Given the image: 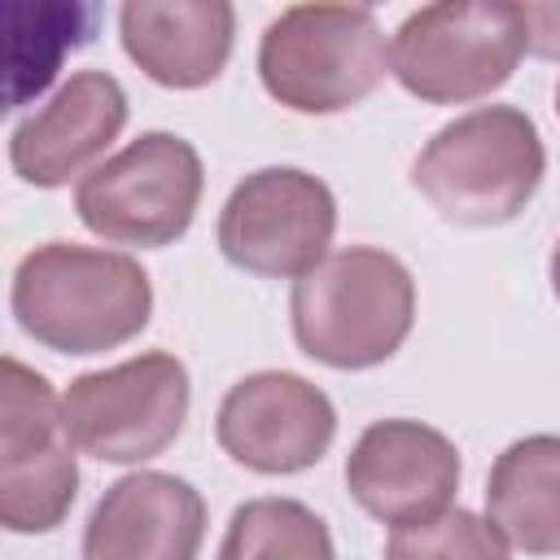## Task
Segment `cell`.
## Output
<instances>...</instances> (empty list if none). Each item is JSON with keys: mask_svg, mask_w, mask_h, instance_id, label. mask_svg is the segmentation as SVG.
<instances>
[{"mask_svg": "<svg viewBox=\"0 0 560 560\" xmlns=\"http://www.w3.org/2000/svg\"><path fill=\"white\" fill-rule=\"evenodd\" d=\"M18 328L52 354H105L149 328V271L118 249L74 241L35 245L9 289Z\"/></svg>", "mask_w": 560, "mask_h": 560, "instance_id": "6da1fadb", "label": "cell"}, {"mask_svg": "<svg viewBox=\"0 0 560 560\" xmlns=\"http://www.w3.org/2000/svg\"><path fill=\"white\" fill-rule=\"evenodd\" d=\"M289 319L306 359L363 372L402 350L416 324V280L398 254L346 245L293 280Z\"/></svg>", "mask_w": 560, "mask_h": 560, "instance_id": "7a4b0ae2", "label": "cell"}, {"mask_svg": "<svg viewBox=\"0 0 560 560\" xmlns=\"http://www.w3.org/2000/svg\"><path fill=\"white\" fill-rule=\"evenodd\" d=\"M547 149L534 118L516 105H481L438 127L411 162L420 197L459 228L512 223L538 192Z\"/></svg>", "mask_w": 560, "mask_h": 560, "instance_id": "3957f363", "label": "cell"}, {"mask_svg": "<svg viewBox=\"0 0 560 560\" xmlns=\"http://www.w3.org/2000/svg\"><path fill=\"white\" fill-rule=\"evenodd\" d=\"M389 70L381 22L363 4H289L258 39V79L293 114H341Z\"/></svg>", "mask_w": 560, "mask_h": 560, "instance_id": "277c9868", "label": "cell"}, {"mask_svg": "<svg viewBox=\"0 0 560 560\" xmlns=\"http://www.w3.org/2000/svg\"><path fill=\"white\" fill-rule=\"evenodd\" d=\"M525 57V18L512 0H442L402 18L389 74L424 105H468L499 92Z\"/></svg>", "mask_w": 560, "mask_h": 560, "instance_id": "5b68a950", "label": "cell"}, {"mask_svg": "<svg viewBox=\"0 0 560 560\" xmlns=\"http://www.w3.org/2000/svg\"><path fill=\"white\" fill-rule=\"evenodd\" d=\"M201 153L175 131H140L74 184L79 223L109 245H175L201 206Z\"/></svg>", "mask_w": 560, "mask_h": 560, "instance_id": "8992f818", "label": "cell"}, {"mask_svg": "<svg viewBox=\"0 0 560 560\" xmlns=\"http://www.w3.org/2000/svg\"><path fill=\"white\" fill-rule=\"evenodd\" d=\"M61 398L22 359L0 381V525L9 534L57 529L79 494V459Z\"/></svg>", "mask_w": 560, "mask_h": 560, "instance_id": "52a82bcc", "label": "cell"}, {"mask_svg": "<svg viewBox=\"0 0 560 560\" xmlns=\"http://www.w3.org/2000/svg\"><path fill=\"white\" fill-rule=\"evenodd\" d=\"M74 446L101 464H144L162 455L188 420V368L166 350L83 372L61 394Z\"/></svg>", "mask_w": 560, "mask_h": 560, "instance_id": "ba28073f", "label": "cell"}, {"mask_svg": "<svg viewBox=\"0 0 560 560\" xmlns=\"http://www.w3.org/2000/svg\"><path fill=\"white\" fill-rule=\"evenodd\" d=\"M337 232L332 188L298 166L245 175L219 210V254L262 280H302L328 258Z\"/></svg>", "mask_w": 560, "mask_h": 560, "instance_id": "9c48e42d", "label": "cell"}, {"mask_svg": "<svg viewBox=\"0 0 560 560\" xmlns=\"http://www.w3.org/2000/svg\"><path fill=\"white\" fill-rule=\"evenodd\" d=\"M214 438L223 455L249 472H306L337 438V407L298 372H249L223 394Z\"/></svg>", "mask_w": 560, "mask_h": 560, "instance_id": "30bf717a", "label": "cell"}, {"mask_svg": "<svg viewBox=\"0 0 560 560\" xmlns=\"http://www.w3.org/2000/svg\"><path fill=\"white\" fill-rule=\"evenodd\" d=\"M459 472L455 442L442 429L402 416L368 424L346 455L350 499L389 529L442 516L459 490Z\"/></svg>", "mask_w": 560, "mask_h": 560, "instance_id": "8fae6325", "label": "cell"}, {"mask_svg": "<svg viewBox=\"0 0 560 560\" xmlns=\"http://www.w3.org/2000/svg\"><path fill=\"white\" fill-rule=\"evenodd\" d=\"M127 92L109 70H74L9 136V166L31 188H66L101 166L127 127Z\"/></svg>", "mask_w": 560, "mask_h": 560, "instance_id": "7c38bea8", "label": "cell"}, {"mask_svg": "<svg viewBox=\"0 0 560 560\" xmlns=\"http://www.w3.org/2000/svg\"><path fill=\"white\" fill-rule=\"evenodd\" d=\"M206 499L192 481L158 468L118 477L83 525V560H197Z\"/></svg>", "mask_w": 560, "mask_h": 560, "instance_id": "4fadbf2b", "label": "cell"}, {"mask_svg": "<svg viewBox=\"0 0 560 560\" xmlns=\"http://www.w3.org/2000/svg\"><path fill=\"white\" fill-rule=\"evenodd\" d=\"M118 39L144 79L192 92L223 74L236 9L228 0H127L118 9Z\"/></svg>", "mask_w": 560, "mask_h": 560, "instance_id": "5bb4252c", "label": "cell"}, {"mask_svg": "<svg viewBox=\"0 0 560 560\" xmlns=\"http://www.w3.org/2000/svg\"><path fill=\"white\" fill-rule=\"evenodd\" d=\"M486 521L525 556H560V433L503 446L486 481Z\"/></svg>", "mask_w": 560, "mask_h": 560, "instance_id": "9a60e30c", "label": "cell"}, {"mask_svg": "<svg viewBox=\"0 0 560 560\" xmlns=\"http://www.w3.org/2000/svg\"><path fill=\"white\" fill-rule=\"evenodd\" d=\"M96 18L101 9L96 4H22V0H9L0 9V22H4V109H18L26 105L31 96H39L61 57L83 48L92 35H96Z\"/></svg>", "mask_w": 560, "mask_h": 560, "instance_id": "2e32d148", "label": "cell"}, {"mask_svg": "<svg viewBox=\"0 0 560 560\" xmlns=\"http://www.w3.org/2000/svg\"><path fill=\"white\" fill-rule=\"evenodd\" d=\"M219 560H337L324 516L298 499H249L232 512Z\"/></svg>", "mask_w": 560, "mask_h": 560, "instance_id": "e0dca14e", "label": "cell"}, {"mask_svg": "<svg viewBox=\"0 0 560 560\" xmlns=\"http://www.w3.org/2000/svg\"><path fill=\"white\" fill-rule=\"evenodd\" d=\"M385 560H512V547L486 516L446 508L433 521L398 525L385 542Z\"/></svg>", "mask_w": 560, "mask_h": 560, "instance_id": "ac0fdd59", "label": "cell"}, {"mask_svg": "<svg viewBox=\"0 0 560 560\" xmlns=\"http://www.w3.org/2000/svg\"><path fill=\"white\" fill-rule=\"evenodd\" d=\"M525 18V52L542 61H560V0H529L521 4Z\"/></svg>", "mask_w": 560, "mask_h": 560, "instance_id": "d6986e66", "label": "cell"}, {"mask_svg": "<svg viewBox=\"0 0 560 560\" xmlns=\"http://www.w3.org/2000/svg\"><path fill=\"white\" fill-rule=\"evenodd\" d=\"M547 276H551V293H556V302H560V241H556V249H551V267H547Z\"/></svg>", "mask_w": 560, "mask_h": 560, "instance_id": "ffe728a7", "label": "cell"}, {"mask_svg": "<svg viewBox=\"0 0 560 560\" xmlns=\"http://www.w3.org/2000/svg\"><path fill=\"white\" fill-rule=\"evenodd\" d=\"M556 114H560V88H556Z\"/></svg>", "mask_w": 560, "mask_h": 560, "instance_id": "44dd1931", "label": "cell"}]
</instances>
